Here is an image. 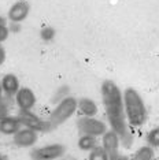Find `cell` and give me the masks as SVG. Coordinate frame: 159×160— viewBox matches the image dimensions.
Listing matches in <instances>:
<instances>
[{
  "label": "cell",
  "mask_w": 159,
  "mask_h": 160,
  "mask_svg": "<svg viewBox=\"0 0 159 160\" xmlns=\"http://www.w3.org/2000/svg\"><path fill=\"white\" fill-rule=\"evenodd\" d=\"M100 92L110 130L118 136L121 145H124L125 148H131L133 144V133L126 121L121 89L114 81L106 79L100 86Z\"/></svg>",
  "instance_id": "6da1fadb"
},
{
  "label": "cell",
  "mask_w": 159,
  "mask_h": 160,
  "mask_svg": "<svg viewBox=\"0 0 159 160\" xmlns=\"http://www.w3.org/2000/svg\"><path fill=\"white\" fill-rule=\"evenodd\" d=\"M122 99L129 127H143L148 121V112L141 94L135 88H126L122 92Z\"/></svg>",
  "instance_id": "7a4b0ae2"
},
{
  "label": "cell",
  "mask_w": 159,
  "mask_h": 160,
  "mask_svg": "<svg viewBox=\"0 0 159 160\" xmlns=\"http://www.w3.org/2000/svg\"><path fill=\"white\" fill-rule=\"evenodd\" d=\"M75 111H77V99L73 96H67L66 99H63L55 105V108L49 114V118L47 121L49 122L52 129H55V127L69 121L75 114Z\"/></svg>",
  "instance_id": "3957f363"
},
{
  "label": "cell",
  "mask_w": 159,
  "mask_h": 160,
  "mask_svg": "<svg viewBox=\"0 0 159 160\" xmlns=\"http://www.w3.org/2000/svg\"><path fill=\"white\" fill-rule=\"evenodd\" d=\"M77 129L81 134L92 137H102L108 130V126L103 121L89 116H80L77 119Z\"/></svg>",
  "instance_id": "277c9868"
},
{
  "label": "cell",
  "mask_w": 159,
  "mask_h": 160,
  "mask_svg": "<svg viewBox=\"0 0 159 160\" xmlns=\"http://www.w3.org/2000/svg\"><path fill=\"white\" fill-rule=\"evenodd\" d=\"M17 118L19 119L22 127L30 129L36 133H47L52 129L48 121L43 119L41 116L36 115L33 111H19Z\"/></svg>",
  "instance_id": "5b68a950"
},
{
  "label": "cell",
  "mask_w": 159,
  "mask_h": 160,
  "mask_svg": "<svg viewBox=\"0 0 159 160\" xmlns=\"http://www.w3.org/2000/svg\"><path fill=\"white\" fill-rule=\"evenodd\" d=\"M66 153V147L63 144H47L43 147L33 148L30 151L32 160H58Z\"/></svg>",
  "instance_id": "8992f818"
},
{
  "label": "cell",
  "mask_w": 159,
  "mask_h": 160,
  "mask_svg": "<svg viewBox=\"0 0 159 160\" xmlns=\"http://www.w3.org/2000/svg\"><path fill=\"white\" fill-rule=\"evenodd\" d=\"M29 14H30V4H29V2H26V0H18V2H15L10 7L7 17H8V19L13 23L18 25L23 22L29 17Z\"/></svg>",
  "instance_id": "52a82bcc"
},
{
  "label": "cell",
  "mask_w": 159,
  "mask_h": 160,
  "mask_svg": "<svg viewBox=\"0 0 159 160\" xmlns=\"http://www.w3.org/2000/svg\"><path fill=\"white\" fill-rule=\"evenodd\" d=\"M15 103L19 111H32L37 103V97L30 88H21L15 94Z\"/></svg>",
  "instance_id": "ba28073f"
},
{
  "label": "cell",
  "mask_w": 159,
  "mask_h": 160,
  "mask_svg": "<svg viewBox=\"0 0 159 160\" xmlns=\"http://www.w3.org/2000/svg\"><path fill=\"white\" fill-rule=\"evenodd\" d=\"M37 141L38 133H36L30 129H26V127H22L19 132L13 136V142L18 148H32L37 144Z\"/></svg>",
  "instance_id": "9c48e42d"
},
{
  "label": "cell",
  "mask_w": 159,
  "mask_h": 160,
  "mask_svg": "<svg viewBox=\"0 0 159 160\" xmlns=\"http://www.w3.org/2000/svg\"><path fill=\"white\" fill-rule=\"evenodd\" d=\"M0 82H2L3 94H6L7 97H15L17 92L21 89L19 79H18V77L15 74H13V72L4 74L0 78Z\"/></svg>",
  "instance_id": "30bf717a"
},
{
  "label": "cell",
  "mask_w": 159,
  "mask_h": 160,
  "mask_svg": "<svg viewBox=\"0 0 159 160\" xmlns=\"http://www.w3.org/2000/svg\"><path fill=\"white\" fill-rule=\"evenodd\" d=\"M104 151L107 152V155L114 156L119 153V147H121V141H119L118 136L111 130H107L106 133L102 136V145H100Z\"/></svg>",
  "instance_id": "8fae6325"
},
{
  "label": "cell",
  "mask_w": 159,
  "mask_h": 160,
  "mask_svg": "<svg viewBox=\"0 0 159 160\" xmlns=\"http://www.w3.org/2000/svg\"><path fill=\"white\" fill-rule=\"evenodd\" d=\"M22 129L19 119L17 116H6L0 121V134H4V136H14L15 133H18Z\"/></svg>",
  "instance_id": "7c38bea8"
},
{
  "label": "cell",
  "mask_w": 159,
  "mask_h": 160,
  "mask_svg": "<svg viewBox=\"0 0 159 160\" xmlns=\"http://www.w3.org/2000/svg\"><path fill=\"white\" fill-rule=\"evenodd\" d=\"M77 110L82 116H89V118H95L99 112L97 104L89 97H81L77 100Z\"/></svg>",
  "instance_id": "4fadbf2b"
},
{
  "label": "cell",
  "mask_w": 159,
  "mask_h": 160,
  "mask_svg": "<svg viewBox=\"0 0 159 160\" xmlns=\"http://www.w3.org/2000/svg\"><path fill=\"white\" fill-rule=\"evenodd\" d=\"M131 160H156V158H155V149L150 148L148 145L140 147L133 153Z\"/></svg>",
  "instance_id": "5bb4252c"
},
{
  "label": "cell",
  "mask_w": 159,
  "mask_h": 160,
  "mask_svg": "<svg viewBox=\"0 0 159 160\" xmlns=\"http://www.w3.org/2000/svg\"><path fill=\"white\" fill-rule=\"evenodd\" d=\"M77 145L81 151L84 152H91L92 149H95L97 147V138L92 137V136H85V134H81V137L78 138Z\"/></svg>",
  "instance_id": "9a60e30c"
},
{
  "label": "cell",
  "mask_w": 159,
  "mask_h": 160,
  "mask_svg": "<svg viewBox=\"0 0 159 160\" xmlns=\"http://www.w3.org/2000/svg\"><path fill=\"white\" fill-rule=\"evenodd\" d=\"M146 141H147V145L150 148H152V149H158L159 148V126L151 129L150 132L147 133Z\"/></svg>",
  "instance_id": "2e32d148"
},
{
  "label": "cell",
  "mask_w": 159,
  "mask_h": 160,
  "mask_svg": "<svg viewBox=\"0 0 159 160\" xmlns=\"http://www.w3.org/2000/svg\"><path fill=\"white\" fill-rule=\"evenodd\" d=\"M88 160H110V156L107 155V152L104 151L102 147L97 145L95 149H92V151L89 152Z\"/></svg>",
  "instance_id": "e0dca14e"
},
{
  "label": "cell",
  "mask_w": 159,
  "mask_h": 160,
  "mask_svg": "<svg viewBox=\"0 0 159 160\" xmlns=\"http://www.w3.org/2000/svg\"><path fill=\"white\" fill-rule=\"evenodd\" d=\"M55 36H56V30L52 26H43L40 29V38L43 41H47V42L52 41L55 38Z\"/></svg>",
  "instance_id": "ac0fdd59"
},
{
  "label": "cell",
  "mask_w": 159,
  "mask_h": 160,
  "mask_svg": "<svg viewBox=\"0 0 159 160\" xmlns=\"http://www.w3.org/2000/svg\"><path fill=\"white\" fill-rule=\"evenodd\" d=\"M69 92H70V88H69L67 85H62L59 86V89L56 90L55 93H54V97H52V101L54 103H59V101H62L63 99H66L69 96Z\"/></svg>",
  "instance_id": "d6986e66"
},
{
  "label": "cell",
  "mask_w": 159,
  "mask_h": 160,
  "mask_svg": "<svg viewBox=\"0 0 159 160\" xmlns=\"http://www.w3.org/2000/svg\"><path fill=\"white\" fill-rule=\"evenodd\" d=\"M8 36H10V28L6 23H2L0 25V44L4 42L8 38Z\"/></svg>",
  "instance_id": "ffe728a7"
},
{
  "label": "cell",
  "mask_w": 159,
  "mask_h": 160,
  "mask_svg": "<svg viewBox=\"0 0 159 160\" xmlns=\"http://www.w3.org/2000/svg\"><path fill=\"white\" fill-rule=\"evenodd\" d=\"M10 115V107L8 104H6L4 101H0V121H2L3 118H6V116Z\"/></svg>",
  "instance_id": "44dd1931"
},
{
  "label": "cell",
  "mask_w": 159,
  "mask_h": 160,
  "mask_svg": "<svg viewBox=\"0 0 159 160\" xmlns=\"http://www.w3.org/2000/svg\"><path fill=\"white\" fill-rule=\"evenodd\" d=\"M4 62H6V49L4 47L0 44V66H3Z\"/></svg>",
  "instance_id": "7402d4cb"
},
{
  "label": "cell",
  "mask_w": 159,
  "mask_h": 160,
  "mask_svg": "<svg viewBox=\"0 0 159 160\" xmlns=\"http://www.w3.org/2000/svg\"><path fill=\"white\" fill-rule=\"evenodd\" d=\"M110 160H131V158H128V156H125V155H121V153H117V155L111 156Z\"/></svg>",
  "instance_id": "603a6c76"
},
{
  "label": "cell",
  "mask_w": 159,
  "mask_h": 160,
  "mask_svg": "<svg viewBox=\"0 0 159 160\" xmlns=\"http://www.w3.org/2000/svg\"><path fill=\"white\" fill-rule=\"evenodd\" d=\"M3 100V90H2V82H0V101Z\"/></svg>",
  "instance_id": "cb8c5ba5"
},
{
  "label": "cell",
  "mask_w": 159,
  "mask_h": 160,
  "mask_svg": "<svg viewBox=\"0 0 159 160\" xmlns=\"http://www.w3.org/2000/svg\"><path fill=\"white\" fill-rule=\"evenodd\" d=\"M0 160H8V159H7L6 155H2V153H0Z\"/></svg>",
  "instance_id": "d4e9b609"
},
{
  "label": "cell",
  "mask_w": 159,
  "mask_h": 160,
  "mask_svg": "<svg viewBox=\"0 0 159 160\" xmlns=\"http://www.w3.org/2000/svg\"><path fill=\"white\" fill-rule=\"evenodd\" d=\"M2 23H6V21H4V18H3V17H0V25H2Z\"/></svg>",
  "instance_id": "484cf974"
}]
</instances>
